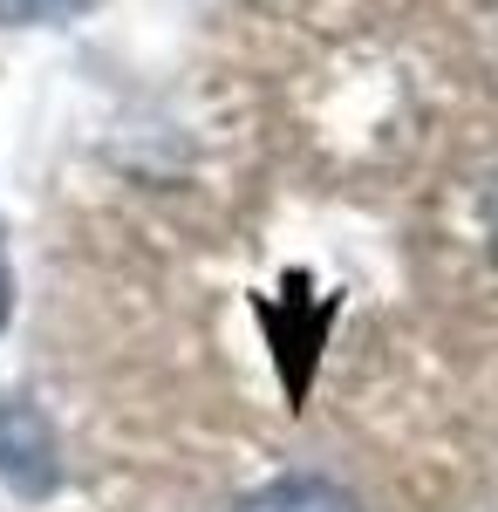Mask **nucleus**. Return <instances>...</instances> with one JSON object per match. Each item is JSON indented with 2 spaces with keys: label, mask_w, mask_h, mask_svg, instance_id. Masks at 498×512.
<instances>
[{
  "label": "nucleus",
  "mask_w": 498,
  "mask_h": 512,
  "mask_svg": "<svg viewBox=\"0 0 498 512\" xmlns=\"http://www.w3.org/2000/svg\"><path fill=\"white\" fill-rule=\"evenodd\" d=\"M232 512H362L335 478H273L260 492H246Z\"/></svg>",
  "instance_id": "f03ea898"
},
{
  "label": "nucleus",
  "mask_w": 498,
  "mask_h": 512,
  "mask_svg": "<svg viewBox=\"0 0 498 512\" xmlns=\"http://www.w3.org/2000/svg\"><path fill=\"white\" fill-rule=\"evenodd\" d=\"M0 485L14 499H55L62 492V444H55V424L41 417L28 396H0Z\"/></svg>",
  "instance_id": "f257e3e1"
},
{
  "label": "nucleus",
  "mask_w": 498,
  "mask_h": 512,
  "mask_svg": "<svg viewBox=\"0 0 498 512\" xmlns=\"http://www.w3.org/2000/svg\"><path fill=\"white\" fill-rule=\"evenodd\" d=\"M492 253H498V192H492Z\"/></svg>",
  "instance_id": "39448f33"
},
{
  "label": "nucleus",
  "mask_w": 498,
  "mask_h": 512,
  "mask_svg": "<svg viewBox=\"0 0 498 512\" xmlns=\"http://www.w3.org/2000/svg\"><path fill=\"white\" fill-rule=\"evenodd\" d=\"M7 321H14V274H7V253H0V335H7Z\"/></svg>",
  "instance_id": "20e7f679"
},
{
  "label": "nucleus",
  "mask_w": 498,
  "mask_h": 512,
  "mask_svg": "<svg viewBox=\"0 0 498 512\" xmlns=\"http://www.w3.org/2000/svg\"><path fill=\"white\" fill-rule=\"evenodd\" d=\"M96 0H0V28H41V21H76Z\"/></svg>",
  "instance_id": "7ed1b4c3"
}]
</instances>
